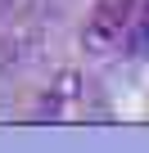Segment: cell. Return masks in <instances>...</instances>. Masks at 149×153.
I'll list each match as a JSON object with an SVG mask.
<instances>
[{"label":"cell","instance_id":"2","mask_svg":"<svg viewBox=\"0 0 149 153\" xmlns=\"http://www.w3.org/2000/svg\"><path fill=\"white\" fill-rule=\"evenodd\" d=\"M131 59H149V0H136L131 9V27H127V45Z\"/></svg>","mask_w":149,"mask_h":153},{"label":"cell","instance_id":"3","mask_svg":"<svg viewBox=\"0 0 149 153\" xmlns=\"http://www.w3.org/2000/svg\"><path fill=\"white\" fill-rule=\"evenodd\" d=\"M9 5H14V0H0V14H5V9H9Z\"/></svg>","mask_w":149,"mask_h":153},{"label":"cell","instance_id":"1","mask_svg":"<svg viewBox=\"0 0 149 153\" xmlns=\"http://www.w3.org/2000/svg\"><path fill=\"white\" fill-rule=\"evenodd\" d=\"M131 9H136V0H95V9H91V18H86V32H82L86 54H95V59L118 54V50L127 45Z\"/></svg>","mask_w":149,"mask_h":153}]
</instances>
